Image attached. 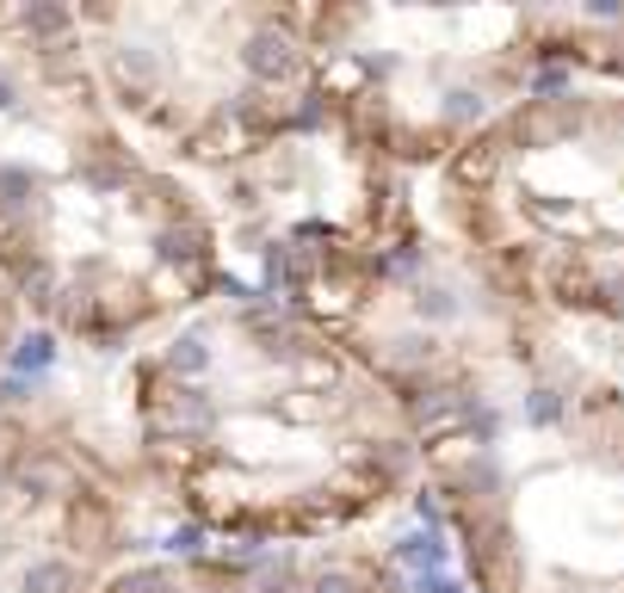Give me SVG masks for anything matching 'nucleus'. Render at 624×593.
<instances>
[{
    "label": "nucleus",
    "mask_w": 624,
    "mask_h": 593,
    "mask_svg": "<svg viewBox=\"0 0 624 593\" xmlns=\"http://www.w3.org/2000/svg\"><path fill=\"white\" fill-rule=\"evenodd\" d=\"M316 118L383 155L439 173L476 131L550 87L545 7H303Z\"/></svg>",
    "instance_id": "nucleus-6"
},
{
    "label": "nucleus",
    "mask_w": 624,
    "mask_h": 593,
    "mask_svg": "<svg viewBox=\"0 0 624 593\" xmlns=\"http://www.w3.org/2000/svg\"><path fill=\"white\" fill-rule=\"evenodd\" d=\"M545 62L563 81L624 94V7H545Z\"/></svg>",
    "instance_id": "nucleus-10"
},
{
    "label": "nucleus",
    "mask_w": 624,
    "mask_h": 593,
    "mask_svg": "<svg viewBox=\"0 0 624 593\" xmlns=\"http://www.w3.org/2000/svg\"><path fill=\"white\" fill-rule=\"evenodd\" d=\"M75 32L118 124L180 180L316 112L303 0H87Z\"/></svg>",
    "instance_id": "nucleus-5"
},
{
    "label": "nucleus",
    "mask_w": 624,
    "mask_h": 593,
    "mask_svg": "<svg viewBox=\"0 0 624 593\" xmlns=\"http://www.w3.org/2000/svg\"><path fill=\"white\" fill-rule=\"evenodd\" d=\"M143 482L87 427L0 408V593H87L131 556Z\"/></svg>",
    "instance_id": "nucleus-8"
},
{
    "label": "nucleus",
    "mask_w": 624,
    "mask_h": 593,
    "mask_svg": "<svg viewBox=\"0 0 624 593\" xmlns=\"http://www.w3.org/2000/svg\"><path fill=\"white\" fill-rule=\"evenodd\" d=\"M136 482L223 544H334L415 495L396 396L242 279L131 359Z\"/></svg>",
    "instance_id": "nucleus-2"
},
{
    "label": "nucleus",
    "mask_w": 624,
    "mask_h": 593,
    "mask_svg": "<svg viewBox=\"0 0 624 593\" xmlns=\"http://www.w3.org/2000/svg\"><path fill=\"white\" fill-rule=\"evenodd\" d=\"M229 285L198 186L106 106L75 7L0 0V291L69 346H143Z\"/></svg>",
    "instance_id": "nucleus-3"
},
{
    "label": "nucleus",
    "mask_w": 624,
    "mask_h": 593,
    "mask_svg": "<svg viewBox=\"0 0 624 593\" xmlns=\"http://www.w3.org/2000/svg\"><path fill=\"white\" fill-rule=\"evenodd\" d=\"M328 334L396 396L476 593H624V383L568 328L427 230Z\"/></svg>",
    "instance_id": "nucleus-1"
},
{
    "label": "nucleus",
    "mask_w": 624,
    "mask_h": 593,
    "mask_svg": "<svg viewBox=\"0 0 624 593\" xmlns=\"http://www.w3.org/2000/svg\"><path fill=\"white\" fill-rule=\"evenodd\" d=\"M87 593H402L378 544H229V551L124 556Z\"/></svg>",
    "instance_id": "nucleus-9"
},
{
    "label": "nucleus",
    "mask_w": 624,
    "mask_h": 593,
    "mask_svg": "<svg viewBox=\"0 0 624 593\" xmlns=\"http://www.w3.org/2000/svg\"><path fill=\"white\" fill-rule=\"evenodd\" d=\"M20 334H25V316H20V304L0 291V371L13 365V353H20Z\"/></svg>",
    "instance_id": "nucleus-11"
},
{
    "label": "nucleus",
    "mask_w": 624,
    "mask_h": 593,
    "mask_svg": "<svg viewBox=\"0 0 624 593\" xmlns=\"http://www.w3.org/2000/svg\"><path fill=\"white\" fill-rule=\"evenodd\" d=\"M192 186L210 211L229 279L247 267V291L322 328L365 304L433 230L415 180L316 112Z\"/></svg>",
    "instance_id": "nucleus-7"
},
{
    "label": "nucleus",
    "mask_w": 624,
    "mask_h": 593,
    "mask_svg": "<svg viewBox=\"0 0 624 593\" xmlns=\"http://www.w3.org/2000/svg\"><path fill=\"white\" fill-rule=\"evenodd\" d=\"M433 217L489 291L556 328H624V94H526L433 173Z\"/></svg>",
    "instance_id": "nucleus-4"
}]
</instances>
